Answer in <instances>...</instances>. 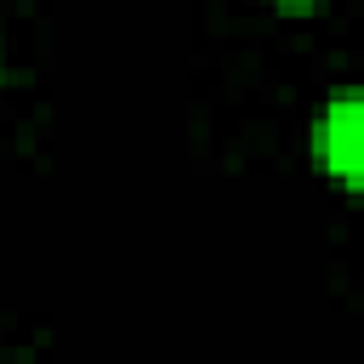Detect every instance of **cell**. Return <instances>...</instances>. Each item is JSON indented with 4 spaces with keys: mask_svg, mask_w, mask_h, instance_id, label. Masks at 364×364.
Here are the masks:
<instances>
[{
    "mask_svg": "<svg viewBox=\"0 0 364 364\" xmlns=\"http://www.w3.org/2000/svg\"><path fill=\"white\" fill-rule=\"evenodd\" d=\"M318 159L330 176L364 188V91H341L318 114Z\"/></svg>",
    "mask_w": 364,
    "mask_h": 364,
    "instance_id": "6da1fadb",
    "label": "cell"
},
{
    "mask_svg": "<svg viewBox=\"0 0 364 364\" xmlns=\"http://www.w3.org/2000/svg\"><path fill=\"white\" fill-rule=\"evenodd\" d=\"M284 6H301V0H284Z\"/></svg>",
    "mask_w": 364,
    "mask_h": 364,
    "instance_id": "7a4b0ae2",
    "label": "cell"
}]
</instances>
